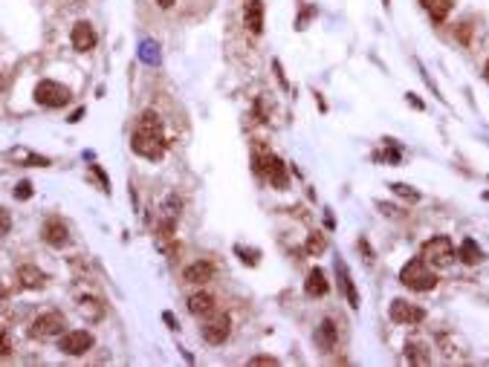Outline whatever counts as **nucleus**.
I'll list each match as a JSON object with an SVG mask.
<instances>
[{
    "mask_svg": "<svg viewBox=\"0 0 489 367\" xmlns=\"http://www.w3.org/2000/svg\"><path fill=\"white\" fill-rule=\"evenodd\" d=\"M336 338H339L336 324L330 321V318H325L322 327L315 330V341H319V347H322V350H333V347H336Z\"/></svg>",
    "mask_w": 489,
    "mask_h": 367,
    "instance_id": "nucleus-18",
    "label": "nucleus"
},
{
    "mask_svg": "<svg viewBox=\"0 0 489 367\" xmlns=\"http://www.w3.org/2000/svg\"><path fill=\"white\" fill-rule=\"evenodd\" d=\"M18 281L27 286V289H41V286L46 283V272H41V269L32 266V263H23V266L18 269Z\"/></svg>",
    "mask_w": 489,
    "mask_h": 367,
    "instance_id": "nucleus-17",
    "label": "nucleus"
},
{
    "mask_svg": "<svg viewBox=\"0 0 489 367\" xmlns=\"http://www.w3.org/2000/svg\"><path fill=\"white\" fill-rule=\"evenodd\" d=\"M159 6L162 9H171V6H174V0H159Z\"/></svg>",
    "mask_w": 489,
    "mask_h": 367,
    "instance_id": "nucleus-33",
    "label": "nucleus"
},
{
    "mask_svg": "<svg viewBox=\"0 0 489 367\" xmlns=\"http://www.w3.org/2000/svg\"><path fill=\"white\" fill-rule=\"evenodd\" d=\"M249 364H278V359H273V356H255Z\"/></svg>",
    "mask_w": 489,
    "mask_h": 367,
    "instance_id": "nucleus-29",
    "label": "nucleus"
},
{
    "mask_svg": "<svg viewBox=\"0 0 489 367\" xmlns=\"http://www.w3.org/2000/svg\"><path fill=\"white\" fill-rule=\"evenodd\" d=\"M214 309H217V304H214V295H209V292H194V295L188 298V312L197 315V318H200V315L206 318V315H211Z\"/></svg>",
    "mask_w": 489,
    "mask_h": 367,
    "instance_id": "nucleus-16",
    "label": "nucleus"
},
{
    "mask_svg": "<svg viewBox=\"0 0 489 367\" xmlns=\"http://www.w3.org/2000/svg\"><path fill=\"white\" fill-rule=\"evenodd\" d=\"M336 278H339V283H341V292H345L348 304H351L353 309H359V292H356V286H353V278H351V272H348V263H345V260H336Z\"/></svg>",
    "mask_w": 489,
    "mask_h": 367,
    "instance_id": "nucleus-13",
    "label": "nucleus"
},
{
    "mask_svg": "<svg viewBox=\"0 0 489 367\" xmlns=\"http://www.w3.org/2000/svg\"><path fill=\"white\" fill-rule=\"evenodd\" d=\"M9 229H12V217L6 208H0V234H9Z\"/></svg>",
    "mask_w": 489,
    "mask_h": 367,
    "instance_id": "nucleus-28",
    "label": "nucleus"
},
{
    "mask_svg": "<svg viewBox=\"0 0 489 367\" xmlns=\"http://www.w3.org/2000/svg\"><path fill=\"white\" fill-rule=\"evenodd\" d=\"M35 102L41 107H64L70 102V90L64 84H58V81H50V79L38 81L35 84Z\"/></svg>",
    "mask_w": 489,
    "mask_h": 367,
    "instance_id": "nucleus-4",
    "label": "nucleus"
},
{
    "mask_svg": "<svg viewBox=\"0 0 489 367\" xmlns=\"http://www.w3.org/2000/svg\"><path fill=\"white\" fill-rule=\"evenodd\" d=\"M82 116H84V110H76V113L70 116V121H72V125H76V121H82Z\"/></svg>",
    "mask_w": 489,
    "mask_h": 367,
    "instance_id": "nucleus-32",
    "label": "nucleus"
},
{
    "mask_svg": "<svg viewBox=\"0 0 489 367\" xmlns=\"http://www.w3.org/2000/svg\"><path fill=\"white\" fill-rule=\"evenodd\" d=\"M79 309H82L84 318H90V321H99V318L105 315L102 301H96V298H82V301H79Z\"/></svg>",
    "mask_w": 489,
    "mask_h": 367,
    "instance_id": "nucleus-21",
    "label": "nucleus"
},
{
    "mask_svg": "<svg viewBox=\"0 0 489 367\" xmlns=\"http://www.w3.org/2000/svg\"><path fill=\"white\" fill-rule=\"evenodd\" d=\"M400 283L414 289V292H429L437 286V275L429 269V263L423 258H411L403 269H400Z\"/></svg>",
    "mask_w": 489,
    "mask_h": 367,
    "instance_id": "nucleus-2",
    "label": "nucleus"
},
{
    "mask_svg": "<svg viewBox=\"0 0 489 367\" xmlns=\"http://www.w3.org/2000/svg\"><path fill=\"white\" fill-rule=\"evenodd\" d=\"M183 278H185V283H209L214 278V266H211V260H194L191 266H185Z\"/></svg>",
    "mask_w": 489,
    "mask_h": 367,
    "instance_id": "nucleus-14",
    "label": "nucleus"
},
{
    "mask_svg": "<svg viewBox=\"0 0 489 367\" xmlns=\"http://www.w3.org/2000/svg\"><path fill=\"white\" fill-rule=\"evenodd\" d=\"M325 246H327V243H325V237H322L319 232H313V234L307 237V252H310V255H319V252H325Z\"/></svg>",
    "mask_w": 489,
    "mask_h": 367,
    "instance_id": "nucleus-24",
    "label": "nucleus"
},
{
    "mask_svg": "<svg viewBox=\"0 0 489 367\" xmlns=\"http://www.w3.org/2000/svg\"><path fill=\"white\" fill-rule=\"evenodd\" d=\"M93 345H96L93 333H87V330H70V333L61 335L58 350L67 353V356H84V353L93 350Z\"/></svg>",
    "mask_w": 489,
    "mask_h": 367,
    "instance_id": "nucleus-6",
    "label": "nucleus"
},
{
    "mask_svg": "<svg viewBox=\"0 0 489 367\" xmlns=\"http://www.w3.org/2000/svg\"><path fill=\"white\" fill-rule=\"evenodd\" d=\"M162 318H165V324H168L171 330H177V321H174V315H171V312H165Z\"/></svg>",
    "mask_w": 489,
    "mask_h": 367,
    "instance_id": "nucleus-31",
    "label": "nucleus"
},
{
    "mask_svg": "<svg viewBox=\"0 0 489 367\" xmlns=\"http://www.w3.org/2000/svg\"><path fill=\"white\" fill-rule=\"evenodd\" d=\"M405 359L417 361V364H426V361H431V353H426V347L417 345V341H411V345H405Z\"/></svg>",
    "mask_w": 489,
    "mask_h": 367,
    "instance_id": "nucleus-22",
    "label": "nucleus"
},
{
    "mask_svg": "<svg viewBox=\"0 0 489 367\" xmlns=\"http://www.w3.org/2000/svg\"><path fill=\"white\" fill-rule=\"evenodd\" d=\"M12 353V338H9V333L0 327V359H6Z\"/></svg>",
    "mask_w": 489,
    "mask_h": 367,
    "instance_id": "nucleus-27",
    "label": "nucleus"
},
{
    "mask_svg": "<svg viewBox=\"0 0 489 367\" xmlns=\"http://www.w3.org/2000/svg\"><path fill=\"white\" fill-rule=\"evenodd\" d=\"M391 188H394V194H400V197H408V200H414V203L420 200V194H417V191H411V188H408V185H403V182H394Z\"/></svg>",
    "mask_w": 489,
    "mask_h": 367,
    "instance_id": "nucleus-26",
    "label": "nucleus"
},
{
    "mask_svg": "<svg viewBox=\"0 0 489 367\" xmlns=\"http://www.w3.org/2000/svg\"><path fill=\"white\" fill-rule=\"evenodd\" d=\"M30 197H32V182H30V180L18 182V188H15V200H30Z\"/></svg>",
    "mask_w": 489,
    "mask_h": 367,
    "instance_id": "nucleus-25",
    "label": "nucleus"
},
{
    "mask_svg": "<svg viewBox=\"0 0 489 367\" xmlns=\"http://www.w3.org/2000/svg\"><path fill=\"white\" fill-rule=\"evenodd\" d=\"M139 58H142L145 64H159V46H157L154 41H145V44L139 46Z\"/></svg>",
    "mask_w": 489,
    "mask_h": 367,
    "instance_id": "nucleus-23",
    "label": "nucleus"
},
{
    "mask_svg": "<svg viewBox=\"0 0 489 367\" xmlns=\"http://www.w3.org/2000/svg\"><path fill=\"white\" fill-rule=\"evenodd\" d=\"M263 0H247V6H243V23L252 35L263 32Z\"/></svg>",
    "mask_w": 489,
    "mask_h": 367,
    "instance_id": "nucleus-12",
    "label": "nucleus"
},
{
    "mask_svg": "<svg viewBox=\"0 0 489 367\" xmlns=\"http://www.w3.org/2000/svg\"><path fill=\"white\" fill-rule=\"evenodd\" d=\"M273 67H275V76H278V81H281V87H284V90H289V84H287V79H284V69H281V64L275 61Z\"/></svg>",
    "mask_w": 489,
    "mask_h": 367,
    "instance_id": "nucleus-30",
    "label": "nucleus"
},
{
    "mask_svg": "<svg viewBox=\"0 0 489 367\" xmlns=\"http://www.w3.org/2000/svg\"><path fill=\"white\" fill-rule=\"evenodd\" d=\"M229 335H232V318L229 315H214L211 321H206V327H203V338L214 347L223 345Z\"/></svg>",
    "mask_w": 489,
    "mask_h": 367,
    "instance_id": "nucleus-10",
    "label": "nucleus"
},
{
    "mask_svg": "<svg viewBox=\"0 0 489 367\" xmlns=\"http://www.w3.org/2000/svg\"><path fill=\"white\" fill-rule=\"evenodd\" d=\"M41 237H44L46 246L64 249L67 243H70V229H67V223H61L58 217H50V220L44 223V229H41Z\"/></svg>",
    "mask_w": 489,
    "mask_h": 367,
    "instance_id": "nucleus-9",
    "label": "nucleus"
},
{
    "mask_svg": "<svg viewBox=\"0 0 489 367\" xmlns=\"http://www.w3.org/2000/svg\"><path fill=\"white\" fill-rule=\"evenodd\" d=\"M483 72H486V79H489V61H486V67H483Z\"/></svg>",
    "mask_w": 489,
    "mask_h": 367,
    "instance_id": "nucleus-34",
    "label": "nucleus"
},
{
    "mask_svg": "<svg viewBox=\"0 0 489 367\" xmlns=\"http://www.w3.org/2000/svg\"><path fill=\"white\" fill-rule=\"evenodd\" d=\"M423 9L431 15L434 23H443L452 12V0H423Z\"/></svg>",
    "mask_w": 489,
    "mask_h": 367,
    "instance_id": "nucleus-20",
    "label": "nucleus"
},
{
    "mask_svg": "<svg viewBox=\"0 0 489 367\" xmlns=\"http://www.w3.org/2000/svg\"><path fill=\"white\" fill-rule=\"evenodd\" d=\"M327 289H330V283H327V278H325V272L319 266L315 269H310L307 272V281H304V292L310 298H322V295H327Z\"/></svg>",
    "mask_w": 489,
    "mask_h": 367,
    "instance_id": "nucleus-15",
    "label": "nucleus"
},
{
    "mask_svg": "<svg viewBox=\"0 0 489 367\" xmlns=\"http://www.w3.org/2000/svg\"><path fill=\"white\" fill-rule=\"evenodd\" d=\"M255 171H261V174H266V180H270L278 191H284L289 185V174H287V165L275 156V154H266L263 159L255 156Z\"/></svg>",
    "mask_w": 489,
    "mask_h": 367,
    "instance_id": "nucleus-5",
    "label": "nucleus"
},
{
    "mask_svg": "<svg viewBox=\"0 0 489 367\" xmlns=\"http://www.w3.org/2000/svg\"><path fill=\"white\" fill-rule=\"evenodd\" d=\"M420 258H423L429 266H449V263L455 260V243H452V237L437 234V237L426 240L423 249H420Z\"/></svg>",
    "mask_w": 489,
    "mask_h": 367,
    "instance_id": "nucleus-3",
    "label": "nucleus"
},
{
    "mask_svg": "<svg viewBox=\"0 0 489 367\" xmlns=\"http://www.w3.org/2000/svg\"><path fill=\"white\" fill-rule=\"evenodd\" d=\"M457 258H460L463 263L475 266V263H481V260H483V249L478 246V243H475L472 237H467V240L460 243V249H457Z\"/></svg>",
    "mask_w": 489,
    "mask_h": 367,
    "instance_id": "nucleus-19",
    "label": "nucleus"
},
{
    "mask_svg": "<svg viewBox=\"0 0 489 367\" xmlns=\"http://www.w3.org/2000/svg\"><path fill=\"white\" fill-rule=\"evenodd\" d=\"M96 32H93V27L87 20H79L76 27H72V32H70V44H72V50L76 53H90L93 46H96Z\"/></svg>",
    "mask_w": 489,
    "mask_h": 367,
    "instance_id": "nucleus-11",
    "label": "nucleus"
},
{
    "mask_svg": "<svg viewBox=\"0 0 489 367\" xmlns=\"http://www.w3.org/2000/svg\"><path fill=\"white\" fill-rule=\"evenodd\" d=\"M391 321H394V324H405V327H414V324L426 321V309L417 307V304H408V301H403V298H394V301H391Z\"/></svg>",
    "mask_w": 489,
    "mask_h": 367,
    "instance_id": "nucleus-7",
    "label": "nucleus"
},
{
    "mask_svg": "<svg viewBox=\"0 0 489 367\" xmlns=\"http://www.w3.org/2000/svg\"><path fill=\"white\" fill-rule=\"evenodd\" d=\"M61 330H64V315L58 309H50V312L38 315L32 321L30 335L32 338H50V335H61Z\"/></svg>",
    "mask_w": 489,
    "mask_h": 367,
    "instance_id": "nucleus-8",
    "label": "nucleus"
},
{
    "mask_svg": "<svg viewBox=\"0 0 489 367\" xmlns=\"http://www.w3.org/2000/svg\"><path fill=\"white\" fill-rule=\"evenodd\" d=\"M131 148L145 156V159H159L165 154V128H162V119L159 113L154 110H145L136 121V131H133V139H131Z\"/></svg>",
    "mask_w": 489,
    "mask_h": 367,
    "instance_id": "nucleus-1",
    "label": "nucleus"
}]
</instances>
